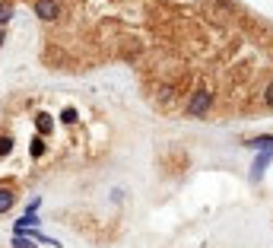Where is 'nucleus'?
<instances>
[{"label":"nucleus","mask_w":273,"mask_h":248,"mask_svg":"<svg viewBox=\"0 0 273 248\" xmlns=\"http://www.w3.org/2000/svg\"><path fill=\"white\" fill-rule=\"evenodd\" d=\"M213 105V96H210V89H197L194 96H191V102H187V115H194V118H200V115H207V109Z\"/></svg>","instance_id":"1"},{"label":"nucleus","mask_w":273,"mask_h":248,"mask_svg":"<svg viewBox=\"0 0 273 248\" xmlns=\"http://www.w3.org/2000/svg\"><path fill=\"white\" fill-rule=\"evenodd\" d=\"M35 13L45 22H54L57 13H61V7H57V0H38V4H35Z\"/></svg>","instance_id":"2"},{"label":"nucleus","mask_w":273,"mask_h":248,"mask_svg":"<svg viewBox=\"0 0 273 248\" xmlns=\"http://www.w3.org/2000/svg\"><path fill=\"white\" fill-rule=\"evenodd\" d=\"M270 162H273V150H264V153H260V156L254 159V165H251V179H254V182L260 179V175H264V169H267Z\"/></svg>","instance_id":"3"},{"label":"nucleus","mask_w":273,"mask_h":248,"mask_svg":"<svg viewBox=\"0 0 273 248\" xmlns=\"http://www.w3.org/2000/svg\"><path fill=\"white\" fill-rule=\"evenodd\" d=\"M245 147H251V150H273V134L251 137V140H245Z\"/></svg>","instance_id":"4"},{"label":"nucleus","mask_w":273,"mask_h":248,"mask_svg":"<svg viewBox=\"0 0 273 248\" xmlns=\"http://www.w3.org/2000/svg\"><path fill=\"white\" fill-rule=\"evenodd\" d=\"M35 127H38V134L45 137V134H51V127H54V121H51V115H38V118H35Z\"/></svg>","instance_id":"5"},{"label":"nucleus","mask_w":273,"mask_h":248,"mask_svg":"<svg viewBox=\"0 0 273 248\" xmlns=\"http://www.w3.org/2000/svg\"><path fill=\"white\" fill-rule=\"evenodd\" d=\"M13 191H10V188H0V214H7L10 207H13Z\"/></svg>","instance_id":"6"},{"label":"nucleus","mask_w":273,"mask_h":248,"mask_svg":"<svg viewBox=\"0 0 273 248\" xmlns=\"http://www.w3.org/2000/svg\"><path fill=\"white\" fill-rule=\"evenodd\" d=\"M10 16H13V7H10V4H0V29L10 22Z\"/></svg>","instance_id":"7"},{"label":"nucleus","mask_w":273,"mask_h":248,"mask_svg":"<svg viewBox=\"0 0 273 248\" xmlns=\"http://www.w3.org/2000/svg\"><path fill=\"white\" fill-rule=\"evenodd\" d=\"M42 153H45V140H42V134H38V137H35V140H32V156H35V159H38V156H42Z\"/></svg>","instance_id":"8"},{"label":"nucleus","mask_w":273,"mask_h":248,"mask_svg":"<svg viewBox=\"0 0 273 248\" xmlns=\"http://www.w3.org/2000/svg\"><path fill=\"white\" fill-rule=\"evenodd\" d=\"M61 121L64 124H76V109H64L61 112Z\"/></svg>","instance_id":"9"},{"label":"nucleus","mask_w":273,"mask_h":248,"mask_svg":"<svg viewBox=\"0 0 273 248\" xmlns=\"http://www.w3.org/2000/svg\"><path fill=\"white\" fill-rule=\"evenodd\" d=\"M13 248H35V242L26 239V235H16V239H13Z\"/></svg>","instance_id":"10"},{"label":"nucleus","mask_w":273,"mask_h":248,"mask_svg":"<svg viewBox=\"0 0 273 248\" xmlns=\"http://www.w3.org/2000/svg\"><path fill=\"white\" fill-rule=\"evenodd\" d=\"M10 150H13V140H10V137H0V156H7Z\"/></svg>","instance_id":"11"},{"label":"nucleus","mask_w":273,"mask_h":248,"mask_svg":"<svg viewBox=\"0 0 273 248\" xmlns=\"http://www.w3.org/2000/svg\"><path fill=\"white\" fill-rule=\"evenodd\" d=\"M264 102L270 105V109H273V80L267 83V89H264Z\"/></svg>","instance_id":"12"},{"label":"nucleus","mask_w":273,"mask_h":248,"mask_svg":"<svg viewBox=\"0 0 273 248\" xmlns=\"http://www.w3.org/2000/svg\"><path fill=\"white\" fill-rule=\"evenodd\" d=\"M4 42H7V32H4V29H0V45H4Z\"/></svg>","instance_id":"13"}]
</instances>
